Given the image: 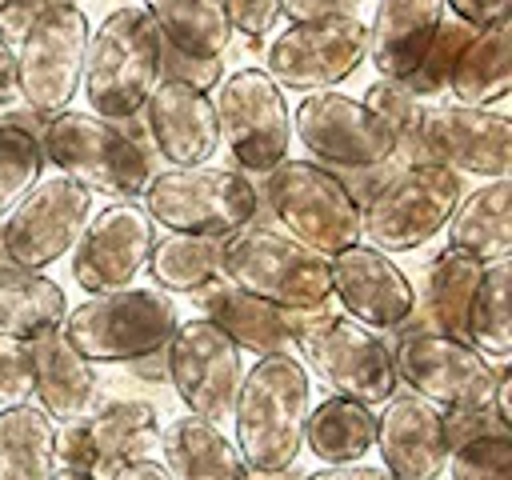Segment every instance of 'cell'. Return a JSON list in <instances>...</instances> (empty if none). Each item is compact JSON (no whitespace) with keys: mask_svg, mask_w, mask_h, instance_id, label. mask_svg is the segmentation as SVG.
<instances>
[{"mask_svg":"<svg viewBox=\"0 0 512 480\" xmlns=\"http://www.w3.org/2000/svg\"><path fill=\"white\" fill-rule=\"evenodd\" d=\"M312 408L308 368L292 352L260 356L236 388V448L252 472H276L304 452V420Z\"/></svg>","mask_w":512,"mask_h":480,"instance_id":"cell-1","label":"cell"},{"mask_svg":"<svg viewBox=\"0 0 512 480\" xmlns=\"http://www.w3.org/2000/svg\"><path fill=\"white\" fill-rule=\"evenodd\" d=\"M160 32L152 16L136 4L112 8L100 28L88 36L84 56V100L104 120H128L140 116L144 100L160 84Z\"/></svg>","mask_w":512,"mask_h":480,"instance_id":"cell-2","label":"cell"},{"mask_svg":"<svg viewBox=\"0 0 512 480\" xmlns=\"http://www.w3.org/2000/svg\"><path fill=\"white\" fill-rule=\"evenodd\" d=\"M40 148L44 160L60 168V176L116 200H136L152 176V156L116 120H104L96 112H52Z\"/></svg>","mask_w":512,"mask_h":480,"instance_id":"cell-3","label":"cell"},{"mask_svg":"<svg viewBox=\"0 0 512 480\" xmlns=\"http://www.w3.org/2000/svg\"><path fill=\"white\" fill-rule=\"evenodd\" d=\"M464 172L444 160L400 164L364 204H360V236H368L380 252H408L444 232L452 208L464 196Z\"/></svg>","mask_w":512,"mask_h":480,"instance_id":"cell-4","label":"cell"},{"mask_svg":"<svg viewBox=\"0 0 512 480\" xmlns=\"http://www.w3.org/2000/svg\"><path fill=\"white\" fill-rule=\"evenodd\" d=\"M180 312L164 288H112L68 308L60 332L92 364H128L160 352L176 332Z\"/></svg>","mask_w":512,"mask_h":480,"instance_id":"cell-5","label":"cell"},{"mask_svg":"<svg viewBox=\"0 0 512 480\" xmlns=\"http://www.w3.org/2000/svg\"><path fill=\"white\" fill-rule=\"evenodd\" d=\"M224 280L276 308H320L332 300L328 256L268 224H244L224 240Z\"/></svg>","mask_w":512,"mask_h":480,"instance_id":"cell-6","label":"cell"},{"mask_svg":"<svg viewBox=\"0 0 512 480\" xmlns=\"http://www.w3.org/2000/svg\"><path fill=\"white\" fill-rule=\"evenodd\" d=\"M144 212L152 224L168 232H200V236H232L236 228L252 224L260 212L256 184L220 164H188L152 172L144 184Z\"/></svg>","mask_w":512,"mask_h":480,"instance_id":"cell-7","label":"cell"},{"mask_svg":"<svg viewBox=\"0 0 512 480\" xmlns=\"http://www.w3.org/2000/svg\"><path fill=\"white\" fill-rule=\"evenodd\" d=\"M264 176L268 180H264L260 200H268L276 224H284V232L292 240L308 244L320 256L360 244V204L332 176V168H324L316 160L284 156Z\"/></svg>","mask_w":512,"mask_h":480,"instance_id":"cell-8","label":"cell"},{"mask_svg":"<svg viewBox=\"0 0 512 480\" xmlns=\"http://www.w3.org/2000/svg\"><path fill=\"white\" fill-rule=\"evenodd\" d=\"M292 348L304 356L300 364H308L336 396L384 404L400 388L388 340L352 316L324 312L316 324L292 332Z\"/></svg>","mask_w":512,"mask_h":480,"instance_id":"cell-9","label":"cell"},{"mask_svg":"<svg viewBox=\"0 0 512 480\" xmlns=\"http://www.w3.org/2000/svg\"><path fill=\"white\" fill-rule=\"evenodd\" d=\"M92 24L80 4H64L44 12L20 40H16V88L20 100L44 116L72 104L84 56H88Z\"/></svg>","mask_w":512,"mask_h":480,"instance_id":"cell-10","label":"cell"},{"mask_svg":"<svg viewBox=\"0 0 512 480\" xmlns=\"http://www.w3.org/2000/svg\"><path fill=\"white\" fill-rule=\"evenodd\" d=\"M216 104V124L236 156L240 168L248 172H268L288 156L292 144V116L284 88L264 72V68H236L224 76Z\"/></svg>","mask_w":512,"mask_h":480,"instance_id":"cell-11","label":"cell"},{"mask_svg":"<svg viewBox=\"0 0 512 480\" xmlns=\"http://www.w3.org/2000/svg\"><path fill=\"white\" fill-rule=\"evenodd\" d=\"M368 56V24L360 16L292 20L272 44L264 72L280 88L320 92L348 80Z\"/></svg>","mask_w":512,"mask_h":480,"instance_id":"cell-12","label":"cell"},{"mask_svg":"<svg viewBox=\"0 0 512 480\" xmlns=\"http://www.w3.org/2000/svg\"><path fill=\"white\" fill-rule=\"evenodd\" d=\"M392 364L396 380L408 384L416 396H424L436 408H472L492 400L496 364L472 348L464 336L448 332H412L396 336Z\"/></svg>","mask_w":512,"mask_h":480,"instance_id":"cell-13","label":"cell"},{"mask_svg":"<svg viewBox=\"0 0 512 480\" xmlns=\"http://www.w3.org/2000/svg\"><path fill=\"white\" fill-rule=\"evenodd\" d=\"M92 220V192L68 176L36 180L0 224L8 264L44 272L48 264L64 260L80 240L84 224Z\"/></svg>","mask_w":512,"mask_h":480,"instance_id":"cell-14","label":"cell"},{"mask_svg":"<svg viewBox=\"0 0 512 480\" xmlns=\"http://www.w3.org/2000/svg\"><path fill=\"white\" fill-rule=\"evenodd\" d=\"M292 136L320 156L324 168H368L384 164L396 152L392 128L360 100L332 88L304 96L292 112Z\"/></svg>","mask_w":512,"mask_h":480,"instance_id":"cell-15","label":"cell"},{"mask_svg":"<svg viewBox=\"0 0 512 480\" xmlns=\"http://www.w3.org/2000/svg\"><path fill=\"white\" fill-rule=\"evenodd\" d=\"M164 368H168V384L188 404V412L208 416L216 424L232 416L236 388L244 376L240 348L208 316L176 324V332L164 344Z\"/></svg>","mask_w":512,"mask_h":480,"instance_id":"cell-16","label":"cell"},{"mask_svg":"<svg viewBox=\"0 0 512 480\" xmlns=\"http://www.w3.org/2000/svg\"><path fill=\"white\" fill-rule=\"evenodd\" d=\"M160 440V412L148 400H96L84 416L56 428V460L96 480L124 460L148 456Z\"/></svg>","mask_w":512,"mask_h":480,"instance_id":"cell-17","label":"cell"},{"mask_svg":"<svg viewBox=\"0 0 512 480\" xmlns=\"http://www.w3.org/2000/svg\"><path fill=\"white\" fill-rule=\"evenodd\" d=\"M156 244V224L136 200H116L84 224L80 240L72 244V280L96 296L112 288H128Z\"/></svg>","mask_w":512,"mask_h":480,"instance_id":"cell-18","label":"cell"},{"mask_svg":"<svg viewBox=\"0 0 512 480\" xmlns=\"http://www.w3.org/2000/svg\"><path fill=\"white\" fill-rule=\"evenodd\" d=\"M420 136L432 160L484 180L512 176V116L500 108H472L456 100L424 104Z\"/></svg>","mask_w":512,"mask_h":480,"instance_id":"cell-19","label":"cell"},{"mask_svg":"<svg viewBox=\"0 0 512 480\" xmlns=\"http://www.w3.org/2000/svg\"><path fill=\"white\" fill-rule=\"evenodd\" d=\"M328 272H332V296L364 328L392 332L412 312V292H416L412 280L396 268L392 256H384L372 244H348L332 252Z\"/></svg>","mask_w":512,"mask_h":480,"instance_id":"cell-20","label":"cell"},{"mask_svg":"<svg viewBox=\"0 0 512 480\" xmlns=\"http://www.w3.org/2000/svg\"><path fill=\"white\" fill-rule=\"evenodd\" d=\"M384 468L396 480H440L448 464L444 412L416 392L388 396L384 412H376V444Z\"/></svg>","mask_w":512,"mask_h":480,"instance_id":"cell-21","label":"cell"},{"mask_svg":"<svg viewBox=\"0 0 512 480\" xmlns=\"http://www.w3.org/2000/svg\"><path fill=\"white\" fill-rule=\"evenodd\" d=\"M140 112H144V128H148L152 148L172 168L212 160V152L220 144V124H216V104L208 92L164 76Z\"/></svg>","mask_w":512,"mask_h":480,"instance_id":"cell-22","label":"cell"},{"mask_svg":"<svg viewBox=\"0 0 512 480\" xmlns=\"http://www.w3.org/2000/svg\"><path fill=\"white\" fill-rule=\"evenodd\" d=\"M480 272H484L480 260H472L456 248H440L420 272V292H412V312L392 332L396 336H412V332L460 336L464 332V308H468V296H472Z\"/></svg>","mask_w":512,"mask_h":480,"instance_id":"cell-23","label":"cell"},{"mask_svg":"<svg viewBox=\"0 0 512 480\" xmlns=\"http://www.w3.org/2000/svg\"><path fill=\"white\" fill-rule=\"evenodd\" d=\"M28 352H32V392H36V404L56 424H68V420L84 416L100 400L96 364L88 356H80L60 328L40 336V340H32Z\"/></svg>","mask_w":512,"mask_h":480,"instance_id":"cell-24","label":"cell"},{"mask_svg":"<svg viewBox=\"0 0 512 480\" xmlns=\"http://www.w3.org/2000/svg\"><path fill=\"white\" fill-rule=\"evenodd\" d=\"M444 12V0H376L364 60H372L384 80H404L432 44Z\"/></svg>","mask_w":512,"mask_h":480,"instance_id":"cell-25","label":"cell"},{"mask_svg":"<svg viewBox=\"0 0 512 480\" xmlns=\"http://www.w3.org/2000/svg\"><path fill=\"white\" fill-rule=\"evenodd\" d=\"M160 456L172 480H248V464L236 448V440L224 436V428L208 416H176L160 428Z\"/></svg>","mask_w":512,"mask_h":480,"instance_id":"cell-26","label":"cell"},{"mask_svg":"<svg viewBox=\"0 0 512 480\" xmlns=\"http://www.w3.org/2000/svg\"><path fill=\"white\" fill-rule=\"evenodd\" d=\"M200 308L204 316L240 348V352H288L292 348V332H288V308H276L244 288H236L232 280H212L208 288H200Z\"/></svg>","mask_w":512,"mask_h":480,"instance_id":"cell-27","label":"cell"},{"mask_svg":"<svg viewBox=\"0 0 512 480\" xmlns=\"http://www.w3.org/2000/svg\"><path fill=\"white\" fill-rule=\"evenodd\" d=\"M444 228L448 248L480 264L512 256V176H496L476 192H464Z\"/></svg>","mask_w":512,"mask_h":480,"instance_id":"cell-28","label":"cell"},{"mask_svg":"<svg viewBox=\"0 0 512 480\" xmlns=\"http://www.w3.org/2000/svg\"><path fill=\"white\" fill-rule=\"evenodd\" d=\"M68 316L64 288L32 268L4 264L0 268V336L32 344L48 332H56Z\"/></svg>","mask_w":512,"mask_h":480,"instance_id":"cell-29","label":"cell"},{"mask_svg":"<svg viewBox=\"0 0 512 480\" xmlns=\"http://www.w3.org/2000/svg\"><path fill=\"white\" fill-rule=\"evenodd\" d=\"M448 88L456 104L492 108L512 88V20L480 28L464 52L456 56V68L448 76Z\"/></svg>","mask_w":512,"mask_h":480,"instance_id":"cell-30","label":"cell"},{"mask_svg":"<svg viewBox=\"0 0 512 480\" xmlns=\"http://www.w3.org/2000/svg\"><path fill=\"white\" fill-rule=\"evenodd\" d=\"M56 420L32 404L12 400L0 408V480H52L56 472Z\"/></svg>","mask_w":512,"mask_h":480,"instance_id":"cell-31","label":"cell"},{"mask_svg":"<svg viewBox=\"0 0 512 480\" xmlns=\"http://www.w3.org/2000/svg\"><path fill=\"white\" fill-rule=\"evenodd\" d=\"M376 444V412L372 404L328 396L316 408H308L304 420V448L320 464H352Z\"/></svg>","mask_w":512,"mask_h":480,"instance_id":"cell-32","label":"cell"},{"mask_svg":"<svg viewBox=\"0 0 512 480\" xmlns=\"http://www.w3.org/2000/svg\"><path fill=\"white\" fill-rule=\"evenodd\" d=\"M140 8L152 16L164 44L200 60H224L232 44L224 0H144Z\"/></svg>","mask_w":512,"mask_h":480,"instance_id":"cell-33","label":"cell"},{"mask_svg":"<svg viewBox=\"0 0 512 480\" xmlns=\"http://www.w3.org/2000/svg\"><path fill=\"white\" fill-rule=\"evenodd\" d=\"M224 240L228 236H200V232L156 236L144 268L152 284L164 292H200L224 276Z\"/></svg>","mask_w":512,"mask_h":480,"instance_id":"cell-34","label":"cell"},{"mask_svg":"<svg viewBox=\"0 0 512 480\" xmlns=\"http://www.w3.org/2000/svg\"><path fill=\"white\" fill-rule=\"evenodd\" d=\"M508 288H512V260L484 264L468 308H464V340L480 348L492 364H504L512 356V312H508Z\"/></svg>","mask_w":512,"mask_h":480,"instance_id":"cell-35","label":"cell"},{"mask_svg":"<svg viewBox=\"0 0 512 480\" xmlns=\"http://www.w3.org/2000/svg\"><path fill=\"white\" fill-rule=\"evenodd\" d=\"M388 128H392V136H396V152H392V160H400V164H416V160H432L428 156V148H424V136H420V120H424V104H420V96H412L400 80H372L368 88H364V96H360Z\"/></svg>","mask_w":512,"mask_h":480,"instance_id":"cell-36","label":"cell"},{"mask_svg":"<svg viewBox=\"0 0 512 480\" xmlns=\"http://www.w3.org/2000/svg\"><path fill=\"white\" fill-rule=\"evenodd\" d=\"M476 36V28H468L464 20H440V28H436V36H432V44L424 48V56H420V64L400 80L412 96H436V92H444L448 88V76H452V68H456V56L464 52V44Z\"/></svg>","mask_w":512,"mask_h":480,"instance_id":"cell-37","label":"cell"},{"mask_svg":"<svg viewBox=\"0 0 512 480\" xmlns=\"http://www.w3.org/2000/svg\"><path fill=\"white\" fill-rule=\"evenodd\" d=\"M44 164V148L32 132L0 124V216H8V208L40 180Z\"/></svg>","mask_w":512,"mask_h":480,"instance_id":"cell-38","label":"cell"},{"mask_svg":"<svg viewBox=\"0 0 512 480\" xmlns=\"http://www.w3.org/2000/svg\"><path fill=\"white\" fill-rule=\"evenodd\" d=\"M452 480H512V436L508 432H488L456 444L448 452Z\"/></svg>","mask_w":512,"mask_h":480,"instance_id":"cell-39","label":"cell"},{"mask_svg":"<svg viewBox=\"0 0 512 480\" xmlns=\"http://www.w3.org/2000/svg\"><path fill=\"white\" fill-rule=\"evenodd\" d=\"M164 76L168 80H184V84H192L200 92H212L224 80V64L220 60H200V56H188V52L164 44L160 48V80Z\"/></svg>","mask_w":512,"mask_h":480,"instance_id":"cell-40","label":"cell"},{"mask_svg":"<svg viewBox=\"0 0 512 480\" xmlns=\"http://www.w3.org/2000/svg\"><path fill=\"white\" fill-rule=\"evenodd\" d=\"M280 8L284 0H224L232 32H244L252 48H260V40L272 32V24L280 20Z\"/></svg>","mask_w":512,"mask_h":480,"instance_id":"cell-41","label":"cell"},{"mask_svg":"<svg viewBox=\"0 0 512 480\" xmlns=\"http://www.w3.org/2000/svg\"><path fill=\"white\" fill-rule=\"evenodd\" d=\"M32 396V352L20 340L0 336V404Z\"/></svg>","mask_w":512,"mask_h":480,"instance_id":"cell-42","label":"cell"},{"mask_svg":"<svg viewBox=\"0 0 512 480\" xmlns=\"http://www.w3.org/2000/svg\"><path fill=\"white\" fill-rule=\"evenodd\" d=\"M444 412V436H448V448L472 440V436H488V432H508L492 404H472V408H440Z\"/></svg>","mask_w":512,"mask_h":480,"instance_id":"cell-43","label":"cell"},{"mask_svg":"<svg viewBox=\"0 0 512 480\" xmlns=\"http://www.w3.org/2000/svg\"><path fill=\"white\" fill-rule=\"evenodd\" d=\"M64 4H76V0H8V4L0 8V36H4L8 44H16L44 12L64 8Z\"/></svg>","mask_w":512,"mask_h":480,"instance_id":"cell-44","label":"cell"},{"mask_svg":"<svg viewBox=\"0 0 512 480\" xmlns=\"http://www.w3.org/2000/svg\"><path fill=\"white\" fill-rule=\"evenodd\" d=\"M444 8L456 16V20H464L468 28H488V24H500V20H508V12H512V0H444Z\"/></svg>","mask_w":512,"mask_h":480,"instance_id":"cell-45","label":"cell"},{"mask_svg":"<svg viewBox=\"0 0 512 480\" xmlns=\"http://www.w3.org/2000/svg\"><path fill=\"white\" fill-rule=\"evenodd\" d=\"M360 0H284L280 12H288V20H320V16H356Z\"/></svg>","mask_w":512,"mask_h":480,"instance_id":"cell-46","label":"cell"},{"mask_svg":"<svg viewBox=\"0 0 512 480\" xmlns=\"http://www.w3.org/2000/svg\"><path fill=\"white\" fill-rule=\"evenodd\" d=\"M304 480H396V476L384 464L376 468V464L352 460V464H320L316 472H304Z\"/></svg>","mask_w":512,"mask_h":480,"instance_id":"cell-47","label":"cell"},{"mask_svg":"<svg viewBox=\"0 0 512 480\" xmlns=\"http://www.w3.org/2000/svg\"><path fill=\"white\" fill-rule=\"evenodd\" d=\"M108 480H172V472L152 456H136V460H124L120 468H112Z\"/></svg>","mask_w":512,"mask_h":480,"instance_id":"cell-48","label":"cell"},{"mask_svg":"<svg viewBox=\"0 0 512 480\" xmlns=\"http://www.w3.org/2000/svg\"><path fill=\"white\" fill-rule=\"evenodd\" d=\"M488 404H492L496 420L504 428H512V368H508V360L496 364V384H492V400Z\"/></svg>","mask_w":512,"mask_h":480,"instance_id":"cell-49","label":"cell"},{"mask_svg":"<svg viewBox=\"0 0 512 480\" xmlns=\"http://www.w3.org/2000/svg\"><path fill=\"white\" fill-rule=\"evenodd\" d=\"M16 96H20V88H16V48L0 36V108H8Z\"/></svg>","mask_w":512,"mask_h":480,"instance_id":"cell-50","label":"cell"},{"mask_svg":"<svg viewBox=\"0 0 512 480\" xmlns=\"http://www.w3.org/2000/svg\"><path fill=\"white\" fill-rule=\"evenodd\" d=\"M0 124H12V128H20V132H32V136L40 140V136H44V124H48V116H44V112H36V108H28V104H24V108H12V104H8V108L0 112Z\"/></svg>","mask_w":512,"mask_h":480,"instance_id":"cell-51","label":"cell"},{"mask_svg":"<svg viewBox=\"0 0 512 480\" xmlns=\"http://www.w3.org/2000/svg\"><path fill=\"white\" fill-rule=\"evenodd\" d=\"M128 368H132L136 376H144V380H152V384H160V380H168V368H164V348H160V352H144V356H136V360H128Z\"/></svg>","mask_w":512,"mask_h":480,"instance_id":"cell-52","label":"cell"},{"mask_svg":"<svg viewBox=\"0 0 512 480\" xmlns=\"http://www.w3.org/2000/svg\"><path fill=\"white\" fill-rule=\"evenodd\" d=\"M248 480H304V472L296 464H288V468H276V472H248Z\"/></svg>","mask_w":512,"mask_h":480,"instance_id":"cell-53","label":"cell"},{"mask_svg":"<svg viewBox=\"0 0 512 480\" xmlns=\"http://www.w3.org/2000/svg\"><path fill=\"white\" fill-rule=\"evenodd\" d=\"M52 480H96L92 472H80V468H56Z\"/></svg>","mask_w":512,"mask_h":480,"instance_id":"cell-54","label":"cell"},{"mask_svg":"<svg viewBox=\"0 0 512 480\" xmlns=\"http://www.w3.org/2000/svg\"><path fill=\"white\" fill-rule=\"evenodd\" d=\"M8 264V252H4V232H0V268Z\"/></svg>","mask_w":512,"mask_h":480,"instance_id":"cell-55","label":"cell"},{"mask_svg":"<svg viewBox=\"0 0 512 480\" xmlns=\"http://www.w3.org/2000/svg\"><path fill=\"white\" fill-rule=\"evenodd\" d=\"M4 4H8V0H0V8H4Z\"/></svg>","mask_w":512,"mask_h":480,"instance_id":"cell-56","label":"cell"}]
</instances>
